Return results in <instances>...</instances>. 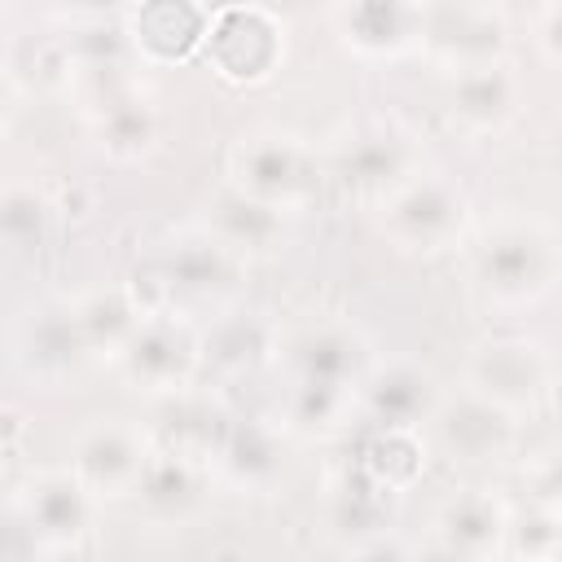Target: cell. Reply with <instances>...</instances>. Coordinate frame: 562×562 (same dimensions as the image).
Masks as SVG:
<instances>
[{"label": "cell", "instance_id": "obj_1", "mask_svg": "<svg viewBox=\"0 0 562 562\" xmlns=\"http://www.w3.org/2000/svg\"><path fill=\"white\" fill-rule=\"evenodd\" d=\"M470 290L487 307H527L562 272V237L540 215H501L470 241Z\"/></svg>", "mask_w": 562, "mask_h": 562}, {"label": "cell", "instance_id": "obj_2", "mask_svg": "<svg viewBox=\"0 0 562 562\" xmlns=\"http://www.w3.org/2000/svg\"><path fill=\"white\" fill-rule=\"evenodd\" d=\"M241 255L220 237L211 233L206 224L202 228H189V233H176L167 246H162V259L154 268L158 281H149L154 290V307H176V312H220L237 285V272H241Z\"/></svg>", "mask_w": 562, "mask_h": 562}, {"label": "cell", "instance_id": "obj_3", "mask_svg": "<svg viewBox=\"0 0 562 562\" xmlns=\"http://www.w3.org/2000/svg\"><path fill=\"white\" fill-rule=\"evenodd\" d=\"M382 233L404 255H443L465 241L470 198L439 171H417L378 206Z\"/></svg>", "mask_w": 562, "mask_h": 562}, {"label": "cell", "instance_id": "obj_4", "mask_svg": "<svg viewBox=\"0 0 562 562\" xmlns=\"http://www.w3.org/2000/svg\"><path fill=\"white\" fill-rule=\"evenodd\" d=\"M426 435L448 465L483 470L509 461L518 443V417L496 400L479 395L474 386H465L461 395H439V404L426 417Z\"/></svg>", "mask_w": 562, "mask_h": 562}, {"label": "cell", "instance_id": "obj_5", "mask_svg": "<svg viewBox=\"0 0 562 562\" xmlns=\"http://www.w3.org/2000/svg\"><path fill=\"white\" fill-rule=\"evenodd\" d=\"M334 180L369 202V206H382L404 180H413L422 167H417V145L413 136L391 123V119H369V123H356L347 127L338 140H334V162H329Z\"/></svg>", "mask_w": 562, "mask_h": 562}, {"label": "cell", "instance_id": "obj_6", "mask_svg": "<svg viewBox=\"0 0 562 562\" xmlns=\"http://www.w3.org/2000/svg\"><path fill=\"white\" fill-rule=\"evenodd\" d=\"M114 364L136 391H149V395L189 391V378L202 364V334L189 325L184 312L149 307L136 334L114 356Z\"/></svg>", "mask_w": 562, "mask_h": 562}, {"label": "cell", "instance_id": "obj_7", "mask_svg": "<svg viewBox=\"0 0 562 562\" xmlns=\"http://www.w3.org/2000/svg\"><path fill=\"white\" fill-rule=\"evenodd\" d=\"M312 180H316V154L294 132L263 127V132H250L233 145L228 184H237L241 193H250L268 206L294 211L307 198Z\"/></svg>", "mask_w": 562, "mask_h": 562}, {"label": "cell", "instance_id": "obj_8", "mask_svg": "<svg viewBox=\"0 0 562 562\" xmlns=\"http://www.w3.org/2000/svg\"><path fill=\"white\" fill-rule=\"evenodd\" d=\"M97 501L101 496L75 470H40L22 492H13V514L26 522L40 553H61L88 536Z\"/></svg>", "mask_w": 562, "mask_h": 562}, {"label": "cell", "instance_id": "obj_9", "mask_svg": "<svg viewBox=\"0 0 562 562\" xmlns=\"http://www.w3.org/2000/svg\"><path fill=\"white\" fill-rule=\"evenodd\" d=\"M206 57L228 83H263L285 57V31L268 9L233 4L211 18Z\"/></svg>", "mask_w": 562, "mask_h": 562}, {"label": "cell", "instance_id": "obj_10", "mask_svg": "<svg viewBox=\"0 0 562 562\" xmlns=\"http://www.w3.org/2000/svg\"><path fill=\"white\" fill-rule=\"evenodd\" d=\"M549 382H553L549 356L531 338H487L474 347V356L465 364V386L496 400L514 417L531 413L549 395Z\"/></svg>", "mask_w": 562, "mask_h": 562}, {"label": "cell", "instance_id": "obj_11", "mask_svg": "<svg viewBox=\"0 0 562 562\" xmlns=\"http://www.w3.org/2000/svg\"><path fill=\"white\" fill-rule=\"evenodd\" d=\"M154 457V435L127 417H97L79 443L70 470L97 492V496H132L145 461Z\"/></svg>", "mask_w": 562, "mask_h": 562}, {"label": "cell", "instance_id": "obj_12", "mask_svg": "<svg viewBox=\"0 0 562 562\" xmlns=\"http://www.w3.org/2000/svg\"><path fill=\"white\" fill-rule=\"evenodd\" d=\"M509 44V26L496 4H430L426 0V26H422V48L448 66H483L501 61Z\"/></svg>", "mask_w": 562, "mask_h": 562}, {"label": "cell", "instance_id": "obj_13", "mask_svg": "<svg viewBox=\"0 0 562 562\" xmlns=\"http://www.w3.org/2000/svg\"><path fill=\"white\" fill-rule=\"evenodd\" d=\"M211 461L193 457V452H180V448H167V443H154V457L145 461L136 487H132V501L145 509L149 522L158 527H180L189 522L206 492H211Z\"/></svg>", "mask_w": 562, "mask_h": 562}, {"label": "cell", "instance_id": "obj_14", "mask_svg": "<svg viewBox=\"0 0 562 562\" xmlns=\"http://www.w3.org/2000/svg\"><path fill=\"white\" fill-rule=\"evenodd\" d=\"M426 0H334V31L360 57H404L422 48Z\"/></svg>", "mask_w": 562, "mask_h": 562}, {"label": "cell", "instance_id": "obj_15", "mask_svg": "<svg viewBox=\"0 0 562 562\" xmlns=\"http://www.w3.org/2000/svg\"><path fill=\"white\" fill-rule=\"evenodd\" d=\"M123 31L140 61H184L206 48L211 13L198 0H136Z\"/></svg>", "mask_w": 562, "mask_h": 562}, {"label": "cell", "instance_id": "obj_16", "mask_svg": "<svg viewBox=\"0 0 562 562\" xmlns=\"http://www.w3.org/2000/svg\"><path fill=\"white\" fill-rule=\"evenodd\" d=\"M281 360L290 369V378H307V382H334V386H360L364 369L373 364L364 351V338L351 325L338 321H321L299 329L290 342H281Z\"/></svg>", "mask_w": 562, "mask_h": 562}, {"label": "cell", "instance_id": "obj_17", "mask_svg": "<svg viewBox=\"0 0 562 562\" xmlns=\"http://www.w3.org/2000/svg\"><path fill=\"white\" fill-rule=\"evenodd\" d=\"M522 105V83L518 75L509 70V61H483V66H465V70H452V83H448V110L452 119L474 132V136H487V132H501Z\"/></svg>", "mask_w": 562, "mask_h": 562}, {"label": "cell", "instance_id": "obj_18", "mask_svg": "<svg viewBox=\"0 0 562 562\" xmlns=\"http://www.w3.org/2000/svg\"><path fill=\"white\" fill-rule=\"evenodd\" d=\"M356 404L378 422V426H426L430 408L439 404L435 378L408 360H386V364H369L360 386H356Z\"/></svg>", "mask_w": 562, "mask_h": 562}, {"label": "cell", "instance_id": "obj_19", "mask_svg": "<svg viewBox=\"0 0 562 562\" xmlns=\"http://www.w3.org/2000/svg\"><path fill=\"white\" fill-rule=\"evenodd\" d=\"M509 514L514 509L496 492H487V487L457 492L435 514V540H439L443 553H457V558H492V553H505Z\"/></svg>", "mask_w": 562, "mask_h": 562}, {"label": "cell", "instance_id": "obj_20", "mask_svg": "<svg viewBox=\"0 0 562 562\" xmlns=\"http://www.w3.org/2000/svg\"><path fill=\"white\" fill-rule=\"evenodd\" d=\"M97 83H101V97L88 110L97 140L114 158H140V154H149V145L158 136V119H154L149 101L123 75H101Z\"/></svg>", "mask_w": 562, "mask_h": 562}, {"label": "cell", "instance_id": "obj_21", "mask_svg": "<svg viewBox=\"0 0 562 562\" xmlns=\"http://www.w3.org/2000/svg\"><path fill=\"white\" fill-rule=\"evenodd\" d=\"M211 470L237 492H268L281 474V443L259 422H228L224 439L211 452Z\"/></svg>", "mask_w": 562, "mask_h": 562}, {"label": "cell", "instance_id": "obj_22", "mask_svg": "<svg viewBox=\"0 0 562 562\" xmlns=\"http://www.w3.org/2000/svg\"><path fill=\"white\" fill-rule=\"evenodd\" d=\"M18 360L40 378H61L75 364L92 360V351L83 342V329L75 321V303L31 312V321H26L22 338H18Z\"/></svg>", "mask_w": 562, "mask_h": 562}, {"label": "cell", "instance_id": "obj_23", "mask_svg": "<svg viewBox=\"0 0 562 562\" xmlns=\"http://www.w3.org/2000/svg\"><path fill=\"white\" fill-rule=\"evenodd\" d=\"M285 211L281 206H268L250 193H241L237 184H224L211 202V215H206V228L220 233L241 259H255V255H268L281 233H285Z\"/></svg>", "mask_w": 562, "mask_h": 562}, {"label": "cell", "instance_id": "obj_24", "mask_svg": "<svg viewBox=\"0 0 562 562\" xmlns=\"http://www.w3.org/2000/svg\"><path fill=\"white\" fill-rule=\"evenodd\" d=\"M145 312H149V299L140 294V285H110V290H92V294L75 299V321L83 329L88 351L92 356H110V360L136 334Z\"/></svg>", "mask_w": 562, "mask_h": 562}, {"label": "cell", "instance_id": "obj_25", "mask_svg": "<svg viewBox=\"0 0 562 562\" xmlns=\"http://www.w3.org/2000/svg\"><path fill=\"white\" fill-rule=\"evenodd\" d=\"M272 356H281V338L268 321L255 312H224L206 334H202V360H211L220 373H255Z\"/></svg>", "mask_w": 562, "mask_h": 562}, {"label": "cell", "instance_id": "obj_26", "mask_svg": "<svg viewBox=\"0 0 562 562\" xmlns=\"http://www.w3.org/2000/svg\"><path fill=\"white\" fill-rule=\"evenodd\" d=\"M356 408V391L351 386H334V382H307L294 378L290 395H285V422L299 435H329L342 426V417Z\"/></svg>", "mask_w": 562, "mask_h": 562}, {"label": "cell", "instance_id": "obj_27", "mask_svg": "<svg viewBox=\"0 0 562 562\" xmlns=\"http://www.w3.org/2000/svg\"><path fill=\"white\" fill-rule=\"evenodd\" d=\"M505 553L514 558H553L562 553V514L531 501L527 509L509 514V531H505Z\"/></svg>", "mask_w": 562, "mask_h": 562}, {"label": "cell", "instance_id": "obj_28", "mask_svg": "<svg viewBox=\"0 0 562 562\" xmlns=\"http://www.w3.org/2000/svg\"><path fill=\"white\" fill-rule=\"evenodd\" d=\"M527 487H531V501L549 505L562 514V443L544 448L531 465H527Z\"/></svg>", "mask_w": 562, "mask_h": 562}, {"label": "cell", "instance_id": "obj_29", "mask_svg": "<svg viewBox=\"0 0 562 562\" xmlns=\"http://www.w3.org/2000/svg\"><path fill=\"white\" fill-rule=\"evenodd\" d=\"M536 44H540V53L562 70V0H553V4L544 9L540 26H536Z\"/></svg>", "mask_w": 562, "mask_h": 562}, {"label": "cell", "instance_id": "obj_30", "mask_svg": "<svg viewBox=\"0 0 562 562\" xmlns=\"http://www.w3.org/2000/svg\"><path fill=\"white\" fill-rule=\"evenodd\" d=\"M430 4H496V0H430Z\"/></svg>", "mask_w": 562, "mask_h": 562}]
</instances>
